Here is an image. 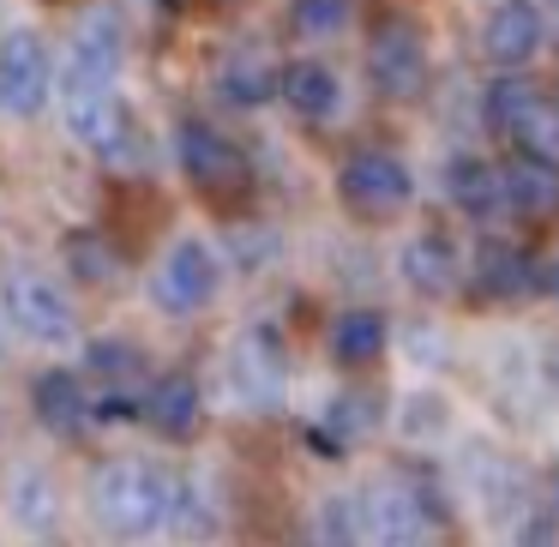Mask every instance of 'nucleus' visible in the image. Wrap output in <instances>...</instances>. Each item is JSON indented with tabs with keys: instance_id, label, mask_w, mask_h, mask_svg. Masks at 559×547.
<instances>
[{
	"instance_id": "f257e3e1",
	"label": "nucleus",
	"mask_w": 559,
	"mask_h": 547,
	"mask_svg": "<svg viewBox=\"0 0 559 547\" xmlns=\"http://www.w3.org/2000/svg\"><path fill=\"white\" fill-rule=\"evenodd\" d=\"M169 499L175 475L151 457H115L91 481V518L121 542H145V535L169 530Z\"/></svg>"
},
{
	"instance_id": "f03ea898",
	"label": "nucleus",
	"mask_w": 559,
	"mask_h": 547,
	"mask_svg": "<svg viewBox=\"0 0 559 547\" xmlns=\"http://www.w3.org/2000/svg\"><path fill=\"white\" fill-rule=\"evenodd\" d=\"M0 301H7V319H13L19 337L49 343V349H67L79 337V307L67 295V283L49 277V271H31V265L7 271L0 277Z\"/></svg>"
},
{
	"instance_id": "7ed1b4c3",
	"label": "nucleus",
	"mask_w": 559,
	"mask_h": 547,
	"mask_svg": "<svg viewBox=\"0 0 559 547\" xmlns=\"http://www.w3.org/2000/svg\"><path fill=\"white\" fill-rule=\"evenodd\" d=\"M223 253L205 241V235H175L169 253L151 271V295H157L163 313H205L223 295Z\"/></svg>"
},
{
	"instance_id": "20e7f679",
	"label": "nucleus",
	"mask_w": 559,
	"mask_h": 547,
	"mask_svg": "<svg viewBox=\"0 0 559 547\" xmlns=\"http://www.w3.org/2000/svg\"><path fill=\"white\" fill-rule=\"evenodd\" d=\"M337 193H343V205H349L355 217H373V223L397 217V211H409V199H415V169L385 145H361V151L343 157Z\"/></svg>"
},
{
	"instance_id": "39448f33",
	"label": "nucleus",
	"mask_w": 559,
	"mask_h": 547,
	"mask_svg": "<svg viewBox=\"0 0 559 547\" xmlns=\"http://www.w3.org/2000/svg\"><path fill=\"white\" fill-rule=\"evenodd\" d=\"M481 115L493 133H506L511 145L523 151H542V157L559 163V103L547 97L542 85H530V79H493L481 97Z\"/></svg>"
},
{
	"instance_id": "423d86ee",
	"label": "nucleus",
	"mask_w": 559,
	"mask_h": 547,
	"mask_svg": "<svg viewBox=\"0 0 559 547\" xmlns=\"http://www.w3.org/2000/svg\"><path fill=\"white\" fill-rule=\"evenodd\" d=\"M61 121L73 133V145L97 151V157H127L133 145V109L121 103V85H79V91H55Z\"/></svg>"
},
{
	"instance_id": "0eeeda50",
	"label": "nucleus",
	"mask_w": 559,
	"mask_h": 547,
	"mask_svg": "<svg viewBox=\"0 0 559 547\" xmlns=\"http://www.w3.org/2000/svg\"><path fill=\"white\" fill-rule=\"evenodd\" d=\"M367 79L385 103H415L427 91V43L409 19H379L367 37Z\"/></svg>"
},
{
	"instance_id": "6e6552de",
	"label": "nucleus",
	"mask_w": 559,
	"mask_h": 547,
	"mask_svg": "<svg viewBox=\"0 0 559 547\" xmlns=\"http://www.w3.org/2000/svg\"><path fill=\"white\" fill-rule=\"evenodd\" d=\"M55 97V55L49 43L37 37V31H7L0 37V109L19 115V121H31V115H43Z\"/></svg>"
},
{
	"instance_id": "1a4fd4ad",
	"label": "nucleus",
	"mask_w": 559,
	"mask_h": 547,
	"mask_svg": "<svg viewBox=\"0 0 559 547\" xmlns=\"http://www.w3.org/2000/svg\"><path fill=\"white\" fill-rule=\"evenodd\" d=\"M175 169L187 175V187H199V193L223 199L235 193V187L247 181V157L235 151L229 133H217L211 121H175Z\"/></svg>"
},
{
	"instance_id": "9d476101",
	"label": "nucleus",
	"mask_w": 559,
	"mask_h": 547,
	"mask_svg": "<svg viewBox=\"0 0 559 547\" xmlns=\"http://www.w3.org/2000/svg\"><path fill=\"white\" fill-rule=\"evenodd\" d=\"M355 535L367 547H433L427 506L403 481H373L355 506Z\"/></svg>"
},
{
	"instance_id": "9b49d317",
	"label": "nucleus",
	"mask_w": 559,
	"mask_h": 547,
	"mask_svg": "<svg viewBox=\"0 0 559 547\" xmlns=\"http://www.w3.org/2000/svg\"><path fill=\"white\" fill-rule=\"evenodd\" d=\"M127 61V37L115 13H91L79 25V37L67 43V55L55 61V91H79V85H115Z\"/></svg>"
},
{
	"instance_id": "f8f14e48",
	"label": "nucleus",
	"mask_w": 559,
	"mask_h": 547,
	"mask_svg": "<svg viewBox=\"0 0 559 547\" xmlns=\"http://www.w3.org/2000/svg\"><path fill=\"white\" fill-rule=\"evenodd\" d=\"M547 43V13L535 0H499L493 13L481 19V55L499 67V73H518L542 55Z\"/></svg>"
},
{
	"instance_id": "ddd939ff",
	"label": "nucleus",
	"mask_w": 559,
	"mask_h": 547,
	"mask_svg": "<svg viewBox=\"0 0 559 547\" xmlns=\"http://www.w3.org/2000/svg\"><path fill=\"white\" fill-rule=\"evenodd\" d=\"M499 193H506V211H518V217H554L559 211V163L518 145L499 163Z\"/></svg>"
},
{
	"instance_id": "4468645a",
	"label": "nucleus",
	"mask_w": 559,
	"mask_h": 547,
	"mask_svg": "<svg viewBox=\"0 0 559 547\" xmlns=\"http://www.w3.org/2000/svg\"><path fill=\"white\" fill-rule=\"evenodd\" d=\"M139 415H145L163 439H199V427H205V391H199L193 373H163L145 385Z\"/></svg>"
},
{
	"instance_id": "2eb2a0df",
	"label": "nucleus",
	"mask_w": 559,
	"mask_h": 547,
	"mask_svg": "<svg viewBox=\"0 0 559 547\" xmlns=\"http://www.w3.org/2000/svg\"><path fill=\"white\" fill-rule=\"evenodd\" d=\"M31 409H37V421L49 427V433L79 439L91 427V391H85V379L67 373V367H43V373L31 379Z\"/></svg>"
},
{
	"instance_id": "dca6fc26",
	"label": "nucleus",
	"mask_w": 559,
	"mask_h": 547,
	"mask_svg": "<svg viewBox=\"0 0 559 547\" xmlns=\"http://www.w3.org/2000/svg\"><path fill=\"white\" fill-rule=\"evenodd\" d=\"M397 271H403V283H409L415 295H451L463 283V253H457V241L451 235H409L403 241V253H397Z\"/></svg>"
},
{
	"instance_id": "f3484780",
	"label": "nucleus",
	"mask_w": 559,
	"mask_h": 547,
	"mask_svg": "<svg viewBox=\"0 0 559 547\" xmlns=\"http://www.w3.org/2000/svg\"><path fill=\"white\" fill-rule=\"evenodd\" d=\"M7 518L25 535H55V523H61V487H55V475L43 463H13V475H7Z\"/></svg>"
},
{
	"instance_id": "a211bd4d",
	"label": "nucleus",
	"mask_w": 559,
	"mask_h": 547,
	"mask_svg": "<svg viewBox=\"0 0 559 547\" xmlns=\"http://www.w3.org/2000/svg\"><path fill=\"white\" fill-rule=\"evenodd\" d=\"M277 97L301 121H331L343 109V79L325 61H289V67H277Z\"/></svg>"
},
{
	"instance_id": "6ab92c4d",
	"label": "nucleus",
	"mask_w": 559,
	"mask_h": 547,
	"mask_svg": "<svg viewBox=\"0 0 559 547\" xmlns=\"http://www.w3.org/2000/svg\"><path fill=\"white\" fill-rule=\"evenodd\" d=\"M469 283H475V295H481V301H518V295L535 289V265H530V253H523V247L487 235V241L475 247Z\"/></svg>"
},
{
	"instance_id": "aec40b11",
	"label": "nucleus",
	"mask_w": 559,
	"mask_h": 547,
	"mask_svg": "<svg viewBox=\"0 0 559 547\" xmlns=\"http://www.w3.org/2000/svg\"><path fill=\"white\" fill-rule=\"evenodd\" d=\"M445 199H451V205H457L469 223H493L499 211H506L499 169H493V163H481L475 151H457V157L445 163Z\"/></svg>"
},
{
	"instance_id": "412c9836",
	"label": "nucleus",
	"mask_w": 559,
	"mask_h": 547,
	"mask_svg": "<svg viewBox=\"0 0 559 547\" xmlns=\"http://www.w3.org/2000/svg\"><path fill=\"white\" fill-rule=\"evenodd\" d=\"M385 343H391V325L379 307H343L325 331V349L337 367H373L385 355Z\"/></svg>"
},
{
	"instance_id": "4be33fe9",
	"label": "nucleus",
	"mask_w": 559,
	"mask_h": 547,
	"mask_svg": "<svg viewBox=\"0 0 559 547\" xmlns=\"http://www.w3.org/2000/svg\"><path fill=\"white\" fill-rule=\"evenodd\" d=\"M61 271L73 283H85V289H115L121 283V253H115V241L103 229H73L61 241Z\"/></svg>"
},
{
	"instance_id": "5701e85b",
	"label": "nucleus",
	"mask_w": 559,
	"mask_h": 547,
	"mask_svg": "<svg viewBox=\"0 0 559 547\" xmlns=\"http://www.w3.org/2000/svg\"><path fill=\"white\" fill-rule=\"evenodd\" d=\"M85 367L97 379V391H145V373H151L145 349L127 337H97L85 349Z\"/></svg>"
},
{
	"instance_id": "b1692460",
	"label": "nucleus",
	"mask_w": 559,
	"mask_h": 547,
	"mask_svg": "<svg viewBox=\"0 0 559 547\" xmlns=\"http://www.w3.org/2000/svg\"><path fill=\"white\" fill-rule=\"evenodd\" d=\"M217 499H211V481L205 475H187V481H175V499H169V530L181 535V542H211L217 535Z\"/></svg>"
},
{
	"instance_id": "393cba45",
	"label": "nucleus",
	"mask_w": 559,
	"mask_h": 547,
	"mask_svg": "<svg viewBox=\"0 0 559 547\" xmlns=\"http://www.w3.org/2000/svg\"><path fill=\"white\" fill-rule=\"evenodd\" d=\"M217 97L235 103V109H259L265 97H277V73H265L259 55H229L217 67Z\"/></svg>"
},
{
	"instance_id": "a878e982",
	"label": "nucleus",
	"mask_w": 559,
	"mask_h": 547,
	"mask_svg": "<svg viewBox=\"0 0 559 547\" xmlns=\"http://www.w3.org/2000/svg\"><path fill=\"white\" fill-rule=\"evenodd\" d=\"M355 25V0H289V31L301 43H337Z\"/></svg>"
},
{
	"instance_id": "bb28decb",
	"label": "nucleus",
	"mask_w": 559,
	"mask_h": 547,
	"mask_svg": "<svg viewBox=\"0 0 559 547\" xmlns=\"http://www.w3.org/2000/svg\"><path fill=\"white\" fill-rule=\"evenodd\" d=\"M542 499H547V518L559 523V457L547 463V481H542Z\"/></svg>"
},
{
	"instance_id": "cd10ccee",
	"label": "nucleus",
	"mask_w": 559,
	"mask_h": 547,
	"mask_svg": "<svg viewBox=\"0 0 559 547\" xmlns=\"http://www.w3.org/2000/svg\"><path fill=\"white\" fill-rule=\"evenodd\" d=\"M535 289H542V295H554V301H559V259L535 265Z\"/></svg>"
},
{
	"instance_id": "c85d7f7f",
	"label": "nucleus",
	"mask_w": 559,
	"mask_h": 547,
	"mask_svg": "<svg viewBox=\"0 0 559 547\" xmlns=\"http://www.w3.org/2000/svg\"><path fill=\"white\" fill-rule=\"evenodd\" d=\"M547 379H554V385H559V343H554V349H547Z\"/></svg>"
},
{
	"instance_id": "c756f323",
	"label": "nucleus",
	"mask_w": 559,
	"mask_h": 547,
	"mask_svg": "<svg viewBox=\"0 0 559 547\" xmlns=\"http://www.w3.org/2000/svg\"><path fill=\"white\" fill-rule=\"evenodd\" d=\"M7 331H13V319H7V301H0V343H7Z\"/></svg>"
}]
</instances>
